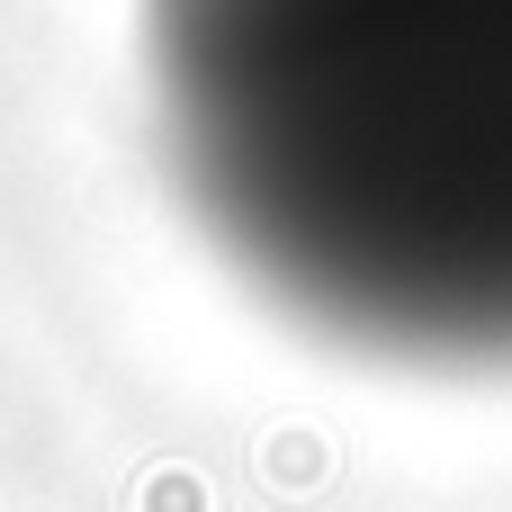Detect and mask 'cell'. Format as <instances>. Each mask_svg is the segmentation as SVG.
Masks as SVG:
<instances>
[{"label":"cell","mask_w":512,"mask_h":512,"mask_svg":"<svg viewBox=\"0 0 512 512\" xmlns=\"http://www.w3.org/2000/svg\"><path fill=\"white\" fill-rule=\"evenodd\" d=\"M171 171L306 333L512 378V0H144Z\"/></svg>","instance_id":"6da1fadb"}]
</instances>
